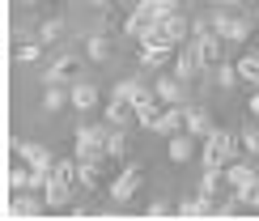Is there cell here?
<instances>
[{"instance_id": "33", "label": "cell", "mask_w": 259, "mask_h": 221, "mask_svg": "<svg viewBox=\"0 0 259 221\" xmlns=\"http://www.w3.org/2000/svg\"><path fill=\"white\" fill-rule=\"evenodd\" d=\"M42 60V43H21L17 47V64H38Z\"/></svg>"}, {"instance_id": "21", "label": "cell", "mask_w": 259, "mask_h": 221, "mask_svg": "<svg viewBox=\"0 0 259 221\" xmlns=\"http://www.w3.org/2000/svg\"><path fill=\"white\" fill-rule=\"evenodd\" d=\"M136 9H140V13H149L153 21H161V17H170V13H183L187 0H136Z\"/></svg>"}, {"instance_id": "39", "label": "cell", "mask_w": 259, "mask_h": 221, "mask_svg": "<svg viewBox=\"0 0 259 221\" xmlns=\"http://www.w3.org/2000/svg\"><path fill=\"white\" fill-rule=\"evenodd\" d=\"M17 5H21V9H34V5H42V0H17Z\"/></svg>"}, {"instance_id": "38", "label": "cell", "mask_w": 259, "mask_h": 221, "mask_svg": "<svg viewBox=\"0 0 259 221\" xmlns=\"http://www.w3.org/2000/svg\"><path fill=\"white\" fill-rule=\"evenodd\" d=\"M251 115L259 119V94H251Z\"/></svg>"}, {"instance_id": "16", "label": "cell", "mask_w": 259, "mask_h": 221, "mask_svg": "<svg viewBox=\"0 0 259 221\" xmlns=\"http://www.w3.org/2000/svg\"><path fill=\"white\" fill-rule=\"evenodd\" d=\"M217 204L221 200L196 192V196H187V200H179V217H217Z\"/></svg>"}, {"instance_id": "2", "label": "cell", "mask_w": 259, "mask_h": 221, "mask_svg": "<svg viewBox=\"0 0 259 221\" xmlns=\"http://www.w3.org/2000/svg\"><path fill=\"white\" fill-rule=\"evenodd\" d=\"M238 153H242V132H234V128H217L208 140L200 145V162L204 166H230V162H238Z\"/></svg>"}, {"instance_id": "19", "label": "cell", "mask_w": 259, "mask_h": 221, "mask_svg": "<svg viewBox=\"0 0 259 221\" xmlns=\"http://www.w3.org/2000/svg\"><path fill=\"white\" fill-rule=\"evenodd\" d=\"M161 30L170 34V43H175V47L191 43V17H187V13H170V17H161Z\"/></svg>"}, {"instance_id": "6", "label": "cell", "mask_w": 259, "mask_h": 221, "mask_svg": "<svg viewBox=\"0 0 259 221\" xmlns=\"http://www.w3.org/2000/svg\"><path fill=\"white\" fill-rule=\"evenodd\" d=\"M47 213V200H42V192H13L5 200V217H26V221H34V217H42Z\"/></svg>"}, {"instance_id": "27", "label": "cell", "mask_w": 259, "mask_h": 221, "mask_svg": "<svg viewBox=\"0 0 259 221\" xmlns=\"http://www.w3.org/2000/svg\"><path fill=\"white\" fill-rule=\"evenodd\" d=\"M238 81H242L238 77V60H221L217 68H212V85H217V90H234Z\"/></svg>"}, {"instance_id": "5", "label": "cell", "mask_w": 259, "mask_h": 221, "mask_svg": "<svg viewBox=\"0 0 259 221\" xmlns=\"http://www.w3.org/2000/svg\"><path fill=\"white\" fill-rule=\"evenodd\" d=\"M81 72H85V60L72 55V51H64V55H56L47 64V85H77V81H85Z\"/></svg>"}, {"instance_id": "36", "label": "cell", "mask_w": 259, "mask_h": 221, "mask_svg": "<svg viewBox=\"0 0 259 221\" xmlns=\"http://www.w3.org/2000/svg\"><path fill=\"white\" fill-rule=\"evenodd\" d=\"M238 200H242L246 208H255V213H259V179H255L251 187H242V192H238Z\"/></svg>"}, {"instance_id": "13", "label": "cell", "mask_w": 259, "mask_h": 221, "mask_svg": "<svg viewBox=\"0 0 259 221\" xmlns=\"http://www.w3.org/2000/svg\"><path fill=\"white\" fill-rule=\"evenodd\" d=\"M187 132L196 140H208L212 132H217V119H212L208 106H187Z\"/></svg>"}, {"instance_id": "10", "label": "cell", "mask_w": 259, "mask_h": 221, "mask_svg": "<svg viewBox=\"0 0 259 221\" xmlns=\"http://www.w3.org/2000/svg\"><path fill=\"white\" fill-rule=\"evenodd\" d=\"M191 43H196V51H200L204 68H217V64L225 60V39L217 34V30H208V34H200V39H191Z\"/></svg>"}, {"instance_id": "37", "label": "cell", "mask_w": 259, "mask_h": 221, "mask_svg": "<svg viewBox=\"0 0 259 221\" xmlns=\"http://www.w3.org/2000/svg\"><path fill=\"white\" fill-rule=\"evenodd\" d=\"M212 5H225V9H238L242 0H212Z\"/></svg>"}, {"instance_id": "7", "label": "cell", "mask_w": 259, "mask_h": 221, "mask_svg": "<svg viewBox=\"0 0 259 221\" xmlns=\"http://www.w3.org/2000/svg\"><path fill=\"white\" fill-rule=\"evenodd\" d=\"M153 90H157V98H161V102H166V106H191V85L187 81H183V77H157V81H153Z\"/></svg>"}, {"instance_id": "22", "label": "cell", "mask_w": 259, "mask_h": 221, "mask_svg": "<svg viewBox=\"0 0 259 221\" xmlns=\"http://www.w3.org/2000/svg\"><path fill=\"white\" fill-rule=\"evenodd\" d=\"M166 60H175V47H140V68L145 72H161Z\"/></svg>"}, {"instance_id": "23", "label": "cell", "mask_w": 259, "mask_h": 221, "mask_svg": "<svg viewBox=\"0 0 259 221\" xmlns=\"http://www.w3.org/2000/svg\"><path fill=\"white\" fill-rule=\"evenodd\" d=\"M106 153H111V162H127V158H132V132L115 128L111 140H106Z\"/></svg>"}, {"instance_id": "14", "label": "cell", "mask_w": 259, "mask_h": 221, "mask_svg": "<svg viewBox=\"0 0 259 221\" xmlns=\"http://www.w3.org/2000/svg\"><path fill=\"white\" fill-rule=\"evenodd\" d=\"M161 110H166V102H161V98H157V90H149L145 98H136V124L153 132V124L161 119Z\"/></svg>"}, {"instance_id": "8", "label": "cell", "mask_w": 259, "mask_h": 221, "mask_svg": "<svg viewBox=\"0 0 259 221\" xmlns=\"http://www.w3.org/2000/svg\"><path fill=\"white\" fill-rule=\"evenodd\" d=\"M208 72L204 68V60H200V51H196V43H183L179 47V55H175V77H183V81H200V77Z\"/></svg>"}, {"instance_id": "34", "label": "cell", "mask_w": 259, "mask_h": 221, "mask_svg": "<svg viewBox=\"0 0 259 221\" xmlns=\"http://www.w3.org/2000/svg\"><path fill=\"white\" fill-rule=\"evenodd\" d=\"M242 149H246V158H259V119H255V128H242Z\"/></svg>"}, {"instance_id": "18", "label": "cell", "mask_w": 259, "mask_h": 221, "mask_svg": "<svg viewBox=\"0 0 259 221\" xmlns=\"http://www.w3.org/2000/svg\"><path fill=\"white\" fill-rule=\"evenodd\" d=\"M85 60H90V64H111L115 60V43L106 34H90V39H85Z\"/></svg>"}, {"instance_id": "28", "label": "cell", "mask_w": 259, "mask_h": 221, "mask_svg": "<svg viewBox=\"0 0 259 221\" xmlns=\"http://www.w3.org/2000/svg\"><path fill=\"white\" fill-rule=\"evenodd\" d=\"M42 106H47V110L72 106V85H47V90H42Z\"/></svg>"}, {"instance_id": "20", "label": "cell", "mask_w": 259, "mask_h": 221, "mask_svg": "<svg viewBox=\"0 0 259 221\" xmlns=\"http://www.w3.org/2000/svg\"><path fill=\"white\" fill-rule=\"evenodd\" d=\"M225 174H230V187H234V192H242V187H251L255 179H259V170H255V162H230V166H225Z\"/></svg>"}, {"instance_id": "1", "label": "cell", "mask_w": 259, "mask_h": 221, "mask_svg": "<svg viewBox=\"0 0 259 221\" xmlns=\"http://www.w3.org/2000/svg\"><path fill=\"white\" fill-rule=\"evenodd\" d=\"M77 170L81 162L77 158H56V170H51L47 187H42V200H47V208H56V213H64V208H72V192H77Z\"/></svg>"}, {"instance_id": "12", "label": "cell", "mask_w": 259, "mask_h": 221, "mask_svg": "<svg viewBox=\"0 0 259 221\" xmlns=\"http://www.w3.org/2000/svg\"><path fill=\"white\" fill-rule=\"evenodd\" d=\"M106 124H111V128H132L136 124V102L106 94Z\"/></svg>"}, {"instance_id": "17", "label": "cell", "mask_w": 259, "mask_h": 221, "mask_svg": "<svg viewBox=\"0 0 259 221\" xmlns=\"http://www.w3.org/2000/svg\"><path fill=\"white\" fill-rule=\"evenodd\" d=\"M166 153H170V162H175V166L191 162V158H196V136H191V132H179V136H170V140H166Z\"/></svg>"}, {"instance_id": "4", "label": "cell", "mask_w": 259, "mask_h": 221, "mask_svg": "<svg viewBox=\"0 0 259 221\" xmlns=\"http://www.w3.org/2000/svg\"><path fill=\"white\" fill-rule=\"evenodd\" d=\"M140 183H145V166L140 162H127L119 174H115V183L106 187V196H111V204H127L132 196L140 192Z\"/></svg>"}, {"instance_id": "11", "label": "cell", "mask_w": 259, "mask_h": 221, "mask_svg": "<svg viewBox=\"0 0 259 221\" xmlns=\"http://www.w3.org/2000/svg\"><path fill=\"white\" fill-rule=\"evenodd\" d=\"M153 132L161 140H170V136H179V132H187V106H166L161 110V119L153 124Z\"/></svg>"}, {"instance_id": "32", "label": "cell", "mask_w": 259, "mask_h": 221, "mask_svg": "<svg viewBox=\"0 0 259 221\" xmlns=\"http://www.w3.org/2000/svg\"><path fill=\"white\" fill-rule=\"evenodd\" d=\"M60 39H64V21L60 17H47L38 26V43H60Z\"/></svg>"}, {"instance_id": "25", "label": "cell", "mask_w": 259, "mask_h": 221, "mask_svg": "<svg viewBox=\"0 0 259 221\" xmlns=\"http://www.w3.org/2000/svg\"><path fill=\"white\" fill-rule=\"evenodd\" d=\"M111 124H94V119H85V124L77 128V140H85V145H102L106 149V140H111Z\"/></svg>"}, {"instance_id": "24", "label": "cell", "mask_w": 259, "mask_h": 221, "mask_svg": "<svg viewBox=\"0 0 259 221\" xmlns=\"http://www.w3.org/2000/svg\"><path fill=\"white\" fill-rule=\"evenodd\" d=\"M153 26H157V21L149 17V13H140V9H132V13L123 17V34H127V39H136V43L145 39L149 30H153Z\"/></svg>"}, {"instance_id": "3", "label": "cell", "mask_w": 259, "mask_h": 221, "mask_svg": "<svg viewBox=\"0 0 259 221\" xmlns=\"http://www.w3.org/2000/svg\"><path fill=\"white\" fill-rule=\"evenodd\" d=\"M212 30L225 39V43H246L251 39V30H255V21L242 13V9H225L217 5V13H212Z\"/></svg>"}, {"instance_id": "41", "label": "cell", "mask_w": 259, "mask_h": 221, "mask_svg": "<svg viewBox=\"0 0 259 221\" xmlns=\"http://www.w3.org/2000/svg\"><path fill=\"white\" fill-rule=\"evenodd\" d=\"M255 21H259V9H255Z\"/></svg>"}, {"instance_id": "40", "label": "cell", "mask_w": 259, "mask_h": 221, "mask_svg": "<svg viewBox=\"0 0 259 221\" xmlns=\"http://www.w3.org/2000/svg\"><path fill=\"white\" fill-rule=\"evenodd\" d=\"M85 5H98V9H106V5H111V0H85Z\"/></svg>"}, {"instance_id": "35", "label": "cell", "mask_w": 259, "mask_h": 221, "mask_svg": "<svg viewBox=\"0 0 259 221\" xmlns=\"http://www.w3.org/2000/svg\"><path fill=\"white\" fill-rule=\"evenodd\" d=\"M145 217H153V221H157V217H179V204H170V200H153V204L145 208Z\"/></svg>"}, {"instance_id": "15", "label": "cell", "mask_w": 259, "mask_h": 221, "mask_svg": "<svg viewBox=\"0 0 259 221\" xmlns=\"http://www.w3.org/2000/svg\"><path fill=\"white\" fill-rule=\"evenodd\" d=\"M102 106V90L94 81H77L72 85V110H81V115H90V110Z\"/></svg>"}, {"instance_id": "29", "label": "cell", "mask_w": 259, "mask_h": 221, "mask_svg": "<svg viewBox=\"0 0 259 221\" xmlns=\"http://www.w3.org/2000/svg\"><path fill=\"white\" fill-rule=\"evenodd\" d=\"M145 94H149V85L140 81V77H123V81L111 90V98H127V102H136V98H145Z\"/></svg>"}, {"instance_id": "9", "label": "cell", "mask_w": 259, "mask_h": 221, "mask_svg": "<svg viewBox=\"0 0 259 221\" xmlns=\"http://www.w3.org/2000/svg\"><path fill=\"white\" fill-rule=\"evenodd\" d=\"M196 192L212 196V200H221V196H234V187H230V174H225L221 166H204V174H200V187H196Z\"/></svg>"}, {"instance_id": "26", "label": "cell", "mask_w": 259, "mask_h": 221, "mask_svg": "<svg viewBox=\"0 0 259 221\" xmlns=\"http://www.w3.org/2000/svg\"><path fill=\"white\" fill-rule=\"evenodd\" d=\"M102 170H106L102 162H81V170H77L81 192H102Z\"/></svg>"}, {"instance_id": "30", "label": "cell", "mask_w": 259, "mask_h": 221, "mask_svg": "<svg viewBox=\"0 0 259 221\" xmlns=\"http://www.w3.org/2000/svg\"><path fill=\"white\" fill-rule=\"evenodd\" d=\"M72 158H77V162H102V166H111V153H106L102 145H85V140H72Z\"/></svg>"}, {"instance_id": "31", "label": "cell", "mask_w": 259, "mask_h": 221, "mask_svg": "<svg viewBox=\"0 0 259 221\" xmlns=\"http://www.w3.org/2000/svg\"><path fill=\"white\" fill-rule=\"evenodd\" d=\"M238 77H242V81H251V85H259V51H251V55H242V60H238Z\"/></svg>"}]
</instances>
